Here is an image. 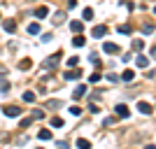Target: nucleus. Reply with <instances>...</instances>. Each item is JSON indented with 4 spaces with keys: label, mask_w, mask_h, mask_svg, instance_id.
I'll list each match as a JSON object with an SVG mask.
<instances>
[{
    "label": "nucleus",
    "mask_w": 156,
    "mask_h": 149,
    "mask_svg": "<svg viewBox=\"0 0 156 149\" xmlns=\"http://www.w3.org/2000/svg\"><path fill=\"white\" fill-rule=\"evenodd\" d=\"M154 14H156V7H154Z\"/></svg>",
    "instance_id": "obj_34"
},
{
    "label": "nucleus",
    "mask_w": 156,
    "mask_h": 149,
    "mask_svg": "<svg viewBox=\"0 0 156 149\" xmlns=\"http://www.w3.org/2000/svg\"><path fill=\"white\" fill-rule=\"evenodd\" d=\"M2 112H5V117H19V114H21V110L16 107V105H5Z\"/></svg>",
    "instance_id": "obj_3"
},
{
    "label": "nucleus",
    "mask_w": 156,
    "mask_h": 149,
    "mask_svg": "<svg viewBox=\"0 0 156 149\" xmlns=\"http://www.w3.org/2000/svg\"><path fill=\"white\" fill-rule=\"evenodd\" d=\"M149 54H151V59H156V47H151V49H149Z\"/></svg>",
    "instance_id": "obj_32"
},
{
    "label": "nucleus",
    "mask_w": 156,
    "mask_h": 149,
    "mask_svg": "<svg viewBox=\"0 0 156 149\" xmlns=\"http://www.w3.org/2000/svg\"><path fill=\"white\" fill-rule=\"evenodd\" d=\"M91 35H93V37H98V40H100L103 35H107V26H96V28L91 30Z\"/></svg>",
    "instance_id": "obj_7"
},
{
    "label": "nucleus",
    "mask_w": 156,
    "mask_h": 149,
    "mask_svg": "<svg viewBox=\"0 0 156 149\" xmlns=\"http://www.w3.org/2000/svg\"><path fill=\"white\" fill-rule=\"evenodd\" d=\"M133 49H135V51H142V49H144V42H142V40H133Z\"/></svg>",
    "instance_id": "obj_19"
},
{
    "label": "nucleus",
    "mask_w": 156,
    "mask_h": 149,
    "mask_svg": "<svg viewBox=\"0 0 156 149\" xmlns=\"http://www.w3.org/2000/svg\"><path fill=\"white\" fill-rule=\"evenodd\" d=\"M142 33H147V35H149V33H154V26H151V23H147V26L142 28Z\"/></svg>",
    "instance_id": "obj_29"
},
{
    "label": "nucleus",
    "mask_w": 156,
    "mask_h": 149,
    "mask_svg": "<svg viewBox=\"0 0 156 149\" xmlns=\"http://www.w3.org/2000/svg\"><path fill=\"white\" fill-rule=\"evenodd\" d=\"M30 121H33L30 117H28V119H21V128H28V126H30Z\"/></svg>",
    "instance_id": "obj_27"
},
{
    "label": "nucleus",
    "mask_w": 156,
    "mask_h": 149,
    "mask_svg": "<svg viewBox=\"0 0 156 149\" xmlns=\"http://www.w3.org/2000/svg\"><path fill=\"white\" fill-rule=\"evenodd\" d=\"M28 33H30V35H37L40 33V23H28Z\"/></svg>",
    "instance_id": "obj_18"
},
{
    "label": "nucleus",
    "mask_w": 156,
    "mask_h": 149,
    "mask_svg": "<svg viewBox=\"0 0 156 149\" xmlns=\"http://www.w3.org/2000/svg\"><path fill=\"white\" fill-rule=\"evenodd\" d=\"M114 112H117V117H121V119H128V117H130V110L126 107L124 103H119L117 107H114Z\"/></svg>",
    "instance_id": "obj_2"
},
{
    "label": "nucleus",
    "mask_w": 156,
    "mask_h": 149,
    "mask_svg": "<svg viewBox=\"0 0 156 149\" xmlns=\"http://www.w3.org/2000/svg\"><path fill=\"white\" fill-rule=\"evenodd\" d=\"M37 137H40V140H51V130L42 128V130H40V133H37Z\"/></svg>",
    "instance_id": "obj_14"
},
{
    "label": "nucleus",
    "mask_w": 156,
    "mask_h": 149,
    "mask_svg": "<svg viewBox=\"0 0 156 149\" xmlns=\"http://www.w3.org/2000/svg\"><path fill=\"white\" fill-rule=\"evenodd\" d=\"M77 147H79V149H89V147H91V142H89V140H84V137H79V140H77Z\"/></svg>",
    "instance_id": "obj_16"
},
{
    "label": "nucleus",
    "mask_w": 156,
    "mask_h": 149,
    "mask_svg": "<svg viewBox=\"0 0 156 149\" xmlns=\"http://www.w3.org/2000/svg\"><path fill=\"white\" fill-rule=\"evenodd\" d=\"M89 82H93V84H96V82H100V72H93L91 77H89Z\"/></svg>",
    "instance_id": "obj_26"
},
{
    "label": "nucleus",
    "mask_w": 156,
    "mask_h": 149,
    "mask_svg": "<svg viewBox=\"0 0 156 149\" xmlns=\"http://www.w3.org/2000/svg\"><path fill=\"white\" fill-rule=\"evenodd\" d=\"M63 77H65V82H75V79L82 77V72L79 70H70V72H63Z\"/></svg>",
    "instance_id": "obj_6"
},
{
    "label": "nucleus",
    "mask_w": 156,
    "mask_h": 149,
    "mask_svg": "<svg viewBox=\"0 0 156 149\" xmlns=\"http://www.w3.org/2000/svg\"><path fill=\"white\" fill-rule=\"evenodd\" d=\"M137 110L142 112V114H151V112H154V110H151V105H149V103H137Z\"/></svg>",
    "instance_id": "obj_8"
},
{
    "label": "nucleus",
    "mask_w": 156,
    "mask_h": 149,
    "mask_svg": "<svg viewBox=\"0 0 156 149\" xmlns=\"http://www.w3.org/2000/svg\"><path fill=\"white\" fill-rule=\"evenodd\" d=\"M2 28H5L7 33H14V28H16V23H14L12 19H7V21H2Z\"/></svg>",
    "instance_id": "obj_10"
},
{
    "label": "nucleus",
    "mask_w": 156,
    "mask_h": 149,
    "mask_svg": "<svg viewBox=\"0 0 156 149\" xmlns=\"http://www.w3.org/2000/svg\"><path fill=\"white\" fill-rule=\"evenodd\" d=\"M58 63H61V51H56V54H51V56L42 63V68H44V70H54Z\"/></svg>",
    "instance_id": "obj_1"
},
{
    "label": "nucleus",
    "mask_w": 156,
    "mask_h": 149,
    "mask_svg": "<svg viewBox=\"0 0 156 149\" xmlns=\"http://www.w3.org/2000/svg\"><path fill=\"white\" fill-rule=\"evenodd\" d=\"M70 30L82 33V30H84V23H82V21H72V23H70Z\"/></svg>",
    "instance_id": "obj_12"
},
{
    "label": "nucleus",
    "mask_w": 156,
    "mask_h": 149,
    "mask_svg": "<svg viewBox=\"0 0 156 149\" xmlns=\"http://www.w3.org/2000/svg\"><path fill=\"white\" fill-rule=\"evenodd\" d=\"M103 51L105 54H119V47L114 42H103Z\"/></svg>",
    "instance_id": "obj_5"
},
{
    "label": "nucleus",
    "mask_w": 156,
    "mask_h": 149,
    "mask_svg": "<svg viewBox=\"0 0 156 149\" xmlns=\"http://www.w3.org/2000/svg\"><path fill=\"white\" fill-rule=\"evenodd\" d=\"M0 89H2V91H9V84H7L5 79H0Z\"/></svg>",
    "instance_id": "obj_30"
},
{
    "label": "nucleus",
    "mask_w": 156,
    "mask_h": 149,
    "mask_svg": "<svg viewBox=\"0 0 156 149\" xmlns=\"http://www.w3.org/2000/svg\"><path fill=\"white\" fill-rule=\"evenodd\" d=\"M82 16H84V21H91V19H93V9H91V7H86Z\"/></svg>",
    "instance_id": "obj_20"
},
{
    "label": "nucleus",
    "mask_w": 156,
    "mask_h": 149,
    "mask_svg": "<svg viewBox=\"0 0 156 149\" xmlns=\"http://www.w3.org/2000/svg\"><path fill=\"white\" fill-rule=\"evenodd\" d=\"M70 112L75 114V117H79V114H82V107H77V105H72V107H70Z\"/></svg>",
    "instance_id": "obj_25"
},
{
    "label": "nucleus",
    "mask_w": 156,
    "mask_h": 149,
    "mask_svg": "<svg viewBox=\"0 0 156 149\" xmlns=\"http://www.w3.org/2000/svg\"><path fill=\"white\" fill-rule=\"evenodd\" d=\"M119 33H124V35H128V33H130V26H128V23H124V26H119Z\"/></svg>",
    "instance_id": "obj_24"
},
{
    "label": "nucleus",
    "mask_w": 156,
    "mask_h": 149,
    "mask_svg": "<svg viewBox=\"0 0 156 149\" xmlns=\"http://www.w3.org/2000/svg\"><path fill=\"white\" fill-rule=\"evenodd\" d=\"M77 63H79V59H77V56H70V59H68V65H70V68H75Z\"/></svg>",
    "instance_id": "obj_23"
},
{
    "label": "nucleus",
    "mask_w": 156,
    "mask_h": 149,
    "mask_svg": "<svg viewBox=\"0 0 156 149\" xmlns=\"http://www.w3.org/2000/svg\"><path fill=\"white\" fill-rule=\"evenodd\" d=\"M63 16H65V14H63V12H58L56 16H54V23H61V21H63Z\"/></svg>",
    "instance_id": "obj_28"
},
{
    "label": "nucleus",
    "mask_w": 156,
    "mask_h": 149,
    "mask_svg": "<svg viewBox=\"0 0 156 149\" xmlns=\"http://www.w3.org/2000/svg\"><path fill=\"white\" fill-rule=\"evenodd\" d=\"M47 14H49V7H37V9H35V16H37V19H44Z\"/></svg>",
    "instance_id": "obj_11"
},
{
    "label": "nucleus",
    "mask_w": 156,
    "mask_h": 149,
    "mask_svg": "<svg viewBox=\"0 0 156 149\" xmlns=\"http://www.w3.org/2000/svg\"><path fill=\"white\" fill-rule=\"evenodd\" d=\"M135 65H137V68H147V65H149V59H147V56H137Z\"/></svg>",
    "instance_id": "obj_9"
},
{
    "label": "nucleus",
    "mask_w": 156,
    "mask_h": 149,
    "mask_svg": "<svg viewBox=\"0 0 156 149\" xmlns=\"http://www.w3.org/2000/svg\"><path fill=\"white\" fill-rule=\"evenodd\" d=\"M51 126H54V128H61V126H63V119L54 117V119H51Z\"/></svg>",
    "instance_id": "obj_22"
},
{
    "label": "nucleus",
    "mask_w": 156,
    "mask_h": 149,
    "mask_svg": "<svg viewBox=\"0 0 156 149\" xmlns=\"http://www.w3.org/2000/svg\"><path fill=\"white\" fill-rule=\"evenodd\" d=\"M58 105H61L58 100H49V103H47V107H58Z\"/></svg>",
    "instance_id": "obj_31"
},
{
    "label": "nucleus",
    "mask_w": 156,
    "mask_h": 149,
    "mask_svg": "<svg viewBox=\"0 0 156 149\" xmlns=\"http://www.w3.org/2000/svg\"><path fill=\"white\" fill-rule=\"evenodd\" d=\"M72 44H75V47H84V44H86V37H82V35H77V37L72 40Z\"/></svg>",
    "instance_id": "obj_15"
},
{
    "label": "nucleus",
    "mask_w": 156,
    "mask_h": 149,
    "mask_svg": "<svg viewBox=\"0 0 156 149\" xmlns=\"http://www.w3.org/2000/svg\"><path fill=\"white\" fill-rule=\"evenodd\" d=\"M86 91H89V89H86L84 84H79L77 89L72 91V98H75V100H79V98H84V96H86Z\"/></svg>",
    "instance_id": "obj_4"
},
{
    "label": "nucleus",
    "mask_w": 156,
    "mask_h": 149,
    "mask_svg": "<svg viewBox=\"0 0 156 149\" xmlns=\"http://www.w3.org/2000/svg\"><path fill=\"white\" fill-rule=\"evenodd\" d=\"M23 100H26V103H33V100H35V93H33V91H26V93H23Z\"/></svg>",
    "instance_id": "obj_21"
},
{
    "label": "nucleus",
    "mask_w": 156,
    "mask_h": 149,
    "mask_svg": "<svg viewBox=\"0 0 156 149\" xmlns=\"http://www.w3.org/2000/svg\"><path fill=\"white\" fill-rule=\"evenodd\" d=\"M133 77H135V72H133V70H124V72H121V79H124V82H133Z\"/></svg>",
    "instance_id": "obj_13"
},
{
    "label": "nucleus",
    "mask_w": 156,
    "mask_h": 149,
    "mask_svg": "<svg viewBox=\"0 0 156 149\" xmlns=\"http://www.w3.org/2000/svg\"><path fill=\"white\" fill-rule=\"evenodd\" d=\"M30 65H33V61H30V59H23V61L19 63V68H21V70H30Z\"/></svg>",
    "instance_id": "obj_17"
},
{
    "label": "nucleus",
    "mask_w": 156,
    "mask_h": 149,
    "mask_svg": "<svg viewBox=\"0 0 156 149\" xmlns=\"http://www.w3.org/2000/svg\"><path fill=\"white\" fill-rule=\"evenodd\" d=\"M5 137H7V135H5V133H0V140H5Z\"/></svg>",
    "instance_id": "obj_33"
}]
</instances>
